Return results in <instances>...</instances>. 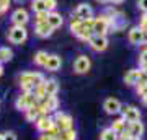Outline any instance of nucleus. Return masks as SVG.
Here are the masks:
<instances>
[{
	"label": "nucleus",
	"instance_id": "7ed1b4c3",
	"mask_svg": "<svg viewBox=\"0 0 147 140\" xmlns=\"http://www.w3.org/2000/svg\"><path fill=\"white\" fill-rule=\"evenodd\" d=\"M34 104H38L36 94L34 93H21L15 101V108L18 109V111H23V113H25L26 109H30L31 106H34Z\"/></svg>",
	"mask_w": 147,
	"mask_h": 140
},
{
	"label": "nucleus",
	"instance_id": "37998d69",
	"mask_svg": "<svg viewBox=\"0 0 147 140\" xmlns=\"http://www.w3.org/2000/svg\"><path fill=\"white\" fill-rule=\"evenodd\" d=\"M0 101H2V99H0Z\"/></svg>",
	"mask_w": 147,
	"mask_h": 140
},
{
	"label": "nucleus",
	"instance_id": "aec40b11",
	"mask_svg": "<svg viewBox=\"0 0 147 140\" xmlns=\"http://www.w3.org/2000/svg\"><path fill=\"white\" fill-rule=\"evenodd\" d=\"M127 132L132 135V137H141L144 134V124H142L141 121H137V122H129L127 124Z\"/></svg>",
	"mask_w": 147,
	"mask_h": 140
},
{
	"label": "nucleus",
	"instance_id": "423d86ee",
	"mask_svg": "<svg viewBox=\"0 0 147 140\" xmlns=\"http://www.w3.org/2000/svg\"><path fill=\"white\" fill-rule=\"evenodd\" d=\"M39 104V108H41L42 114H49V113H56V111H59V99L57 96H46V98L42 99Z\"/></svg>",
	"mask_w": 147,
	"mask_h": 140
},
{
	"label": "nucleus",
	"instance_id": "4be33fe9",
	"mask_svg": "<svg viewBox=\"0 0 147 140\" xmlns=\"http://www.w3.org/2000/svg\"><path fill=\"white\" fill-rule=\"evenodd\" d=\"M11 59H13V51H11L10 47H7V46L0 47V64L10 62Z\"/></svg>",
	"mask_w": 147,
	"mask_h": 140
},
{
	"label": "nucleus",
	"instance_id": "f8f14e48",
	"mask_svg": "<svg viewBox=\"0 0 147 140\" xmlns=\"http://www.w3.org/2000/svg\"><path fill=\"white\" fill-rule=\"evenodd\" d=\"M74 16L79 18V20H88V18H93V10L88 3H80L74 10Z\"/></svg>",
	"mask_w": 147,
	"mask_h": 140
},
{
	"label": "nucleus",
	"instance_id": "f3484780",
	"mask_svg": "<svg viewBox=\"0 0 147 140\" xmlns=\"http://www.w3.org/2000/svg\"><path fill=\"white\" fill-rule=\"evenodd\" d=\"M41 116H44V114H42L39 104H34V106H31L30 109L25 111V117H26V121H30V122H36Z\"/></svg>",
	"mask_w": 147,
	"mask_h": 140
},
{
	"label": "nucleus",
	"instance_id": "4468645a",
	"mask_svg": "<svg viewBox=\"0 0 147 140\" xmlns=\"http://www.w3.org/2000/svg\"><path fill=\"white\" fill-rule=\"evenodd\" d=\"M103 109H105L108 114H118V113H121L123 106H121L119 99L108 98V99H105V103H103Z\"/></svg>",
	"mask_w": 147,
	"mask_h": 140
},
{
	"label": "nucleus",
	"instance_id": "2f4dec72",
	"mask_svg": "<svg viewBox=\"0 0 147 140\" xmlns=\"http://www.w3.org/2000/svg\"><path fill=\"white\" fill-rule=\"evenodd\" d=\"M3 139H5V140H16V135H15V132L8 130V132H5V134H3Z\"/></svg>",
	"mask_w": 147,
	"mask_h": 140
},
{
	"label": "nucleus",
	"instance_id": "58836bf2",
	"mask_svg": "<svg viewBox=\"0 0 147 140\" xmlns=\"http://www.w3.org/2000/svg\"><path fill=\"white\" fill-rule=\"evenodd\" d=\"M96 2H100V3H108L110 0H96Z\"/></svg>",
	"mask_w": 147,
	"mask_h": 140
},
{
	"label": "nucleus",
	"instance_id": "0eeeda50",
	"mask_svg": "<svg viewBox=\"0 0 147 140\" xmlns=\"http://www.w3.org/2000/svg\"><path fill=\"white\" fill-rule=\"evenodd\" d=\"M92 67V60H90L88 56H79V57L75 59V62H74V72L82 75V73H87Z\"/></svg>",
	"mask_w": 147,
	"mask_h": 140
},
{
	"label": "nucleus",
	"instance_id": "72a5a7b5",
	"mask_svg": "<svg viewBox=\"0 0 147 140\" xmlns=\"http://www.w3.org/2000/svg\"><path fill=\"white\" fill-rule=\"evenodd\" d=\"M39 140H56L53 137V135H49V134H41L39 135Z\"/></svg>",
	"mask_w": 147,
	"mask_h": 140
},
{
	"label": "nucleus",
	"instance_id": "b1692460",
	"mask_svg": "<svg viewBox=\"0 0 147 140\" xmlns=\"http://www.w3.org/2000/svg\"><path fill=\"white\" fill-rule=\"evenodd\" d=\"M111 129L115 130L118 135H121L124 130L127 129V127H126V121L123 119V117H121V119H118V121H115V122H113V125H111Z\"/></svg>",
	"mask_w": 147,
	"mask_h": 140
},
{
	"label": "nucleus",
	"instance_id": "6ab92c4d",
	"mask_svg": "<svg viewBox=\"0 0 147 140\" xmlns=\"http://www.w3.org/2000/svg\"><path fill=\"white\" fill-rule=\"evenodd\" d=\"M44 88H46V93L47 96H56L59 91V83L56 78H47L44 80Z\"/></svg>",
	"mask_w": 147,
	"mask_h": 140
},
{
	"label": "nucleus",
	"instance_id": "f03ea898",
	"mask_svg": "<svg viewBox=\"0 0 147 140\" xmlns=\"http://www.w3.org/2000/svg\"><path fill=\"white\" fill-rule=\"evenodd\" d=\"M7 38H8V41L11 44H16V46H20L23 42L28 39V29L25 26H18V25H13L8 29L7 33Z\"/></svg>",
	"mask_w": 147,
	"mask_h": 140
},
{
	"label": "nucleus",
	"instance_id": "9d476101",
	"mask_svg": "<svg viewBox=\"0 0 147 140\" xmlns=\"http://www.w3.org/2000/svg\"><path fill=\"white\" fill-rule=\"evenodd\" d=\"M88 44H90V47H92L95 52H103L106 47H108V38L93 34V36L88 39Z\"/></svg>",
	"mask_w": 147,
	"mask_h": 140
},
{
	"label": "nucleus",
	"instance_id": "f704fd0d",
	"mask_svg": "<svg viewBox=\"0 0 147 140\" xmlns=\"http://www.w3.org/2000/svg\"><path fill=\"white\" fill-rule=\"evenodd\" d=\"M13 2H15L16 5H21V3H25V2H26V0H13Z\"/></svg>",
	"mask_w": 147,
	"mask_h": 140
},
{
	"label": "nucleus",
	"instance_id": "412c9836",
	"mask_svg": "<svg viewBox=\"0 0 147 140\" xmlns=\"http://www.w3.org/2000/svg\"><path fill=\"white\" fill-rule=\"evenodd\" d=\"M47 57H49V54L46 51H38L34 54V57H33V62L36 64L38 67H44L47 62Z\"/></svg>",
	"mask_w": 147,
	"mask_h": 140
},
{
	"label": "nucleus",
	"instance_id": "ea45409f",
	"mask_svg": "<svg viewBox=\"0 0 147 140\" xmlns=\"http://www.w3.org/2000/svg\"><path fill=\"white\" fill-rule=\"evenodd\" d=\"M0 140H5V139H3V134H0Z\"/></svg>",
	"mask_w": 147,
	"mask_h": 140
},
{
	"label": "nucleus",
	"instance_id": "393cba45",
	"mask_svg": "<svg viewBox=\"0 0 147 140\" xmlns=\"http://www.w3.org/2000/svg\"><path fill=\"white\" fill-rule=\"evenodd\" d=\"M61 139L64 140H77V130L74 129H67V130H64V132H61V135H59Z\"/></svg>",
	"mask_w": 147,
	"mask_h": 140
},
{
	"label": "nucleus",
	"instance_id": "f257e3e1",
	"mask_svg": "<svg viewBox=\"0 0 147 140\" xmlns=\"http://www.w3.org/2000/svg\"><path fill=\"white\" fill-rule=\"evenodd\" d=\"M44 75L41 72H23L20 73L18 77V82H20L21 91L23 93H34V90L44 83Z\"/></svg>",
	"mask_w": 147,
	"mask_h": 140
},
{
	"label": "nucleus",
	"instance_id": "9b49d317",
	"mask_svg": "<svg viewBox=\"0 0 147 140\" xmlns=\"http://www.w3.org/2000/svg\"><path fill=\"white\" fill-rule=\"evenodd\" d=\"M142 75H144V70H141V68H132V70H129L124 75V83L129 85V86H136L137 83L141 82Z\"/></svg>",
	"mask_w": 147,
	"mask_h": 140
},
{
	"label": "nucleus",
	"instance_id": "4c0bfd02",
	"mask_svg": "<svg viewBox=\"0 0 147 140\" xmlns=\"http://www.w3.org/2000/svg\"><path fill=\"white\" fill-rule=\"evenodd\" d=\"M2 75H3V65L0 64V77H2Z\"/></svg>",
	"mask_w": 147,
	"mask_h": 140
},
{
	"label": "nucleus",
	"instance_id": "20e7f679",
	"mask_svg": "<svg viewBox=\"0 0 147 140\" xmlns=\"http://www.w3.org/2000/svg\"><path fill=\"white\" fill-rule=\"evenodd\" d=\"M53 119H54V124L59 127L61 132H64V130L72 129L74 127V119L67 114V113H64V111H56L54 116H53Z\"/></svg>",
	"mask_w": 147,
	"mask_h": 140
},
{
	"label": "nucleus",
	"instance_id": "c9c22d12",
	"mask_svg": "<svg viewBox=\"0 0 147 140\" xmlns=\"http://www.w3.org/2000/svg\"><path fill=\"white\" fill-rule=\"evenodd\" d=\"M110 2H113V3H116V5H118V3H123L124 0H110Z\"/></svg>",
	"mask_w": 147,
	"mask_h": 140
},
{
	"label": "nucleus",
	"instance_id": "7c9ffc66",
	"mask_svg": "<svg viewBox=\"0 0 147 140\" xmlns=\"http://www.w3.org/2000/svg\"><path fill=\"white\" fill-rule=\"evenodd\" d=\"M139 28H141V29H142L144 33L147 31V13H144V15H142L141 23H139Z\"/></svg>",
	"mask_w": 147,
	"mask_h": 140
},
{
	"label": "nucleus",
	"instance_id": "e433bc0d",
	"mask_svg": "<svg viewBox=\"0 0 147 140\" xmlns=\"http://www.w3.org/2000/svg\"><path fill=\"white\" fill-rule=\"evenodd\" d=\"M142 103L147 106V94H144V96H142Z\"/></svg>",
	"mask_w": 147,
	"mask_h": 140
},
{
	"label": "nucleus",
	"instance_id": "ddd939ff",
	"mask_svg": "<svg viewBox=\"0 0 147 140\" xmlns=\"http://www.w3.org/2000/svg\"><path fill=\"white\" fill-rule=\"evenodd\" d=\"M127 39H129V42L134 44V46L144 44V31H142L139 26H134V28H131L129 33H127Z\"/></svg>",
	"mask_w": 147,
	"mask_h": 140
},
{
	"label": "nucleus",
	"instance_id": "a19ab883",
	"mask_svg": "<svg viewBox=\"0 0 147 140\" xmlns=\"http://www.w3.org/2000/svg\"><path fill=\"white\" fill-rule=\"evenodd\" d=\"M56 140H64V139H61V137H57V139H56Z\"/></svg>",
	"mask_w": 147,
	"mask_h": 140
},
{
	"label": "nucleus",
	"instance_id": "a211bd4d",
	"mask_svg": "<svg viewBox=\"0 0 147 140\" xmlns=\"http://www.w3.org/2000/svg\"><path fill=\"white\" fill-rule=\"evenodd\" d=\"M47 23H49V26L53 28V29H57V28H61V26L64 25V18L61 13H57V11H51L49 13V18H47Z\"/></svg>",
	"mask_w": 147,
	"mask_h": 140
},
{
	"label": "nucleus",
	"instance_id": "dca6fc26",
	"mask_svg": "<svg viewBox=\"0 0 147 140\" xmlns=\"http://www.w3.org/2000/svg\"><path fill=\"white\" fill-rule=\"evenodd\" d=\"M54 33V29L49 26V23H38V25H34V34H36L38 38H41V39H46V38H49L51 34Z\"/></svg>",
	"mask_w": 147,
	"mask_h": 140
},
{
	"label": "nucleus",
	"instance_id": "5701e85b",
	"mask_svg": "<svg viewBox=\"0 0 147 140\" xmlns=\"http://www.w3.org/2000/svg\"><path fill=\"white\" fill-rule=\"evenodd\" d=\"M118 139H119V135L116 134L111 127L103 129L101 130V134H100V140H118Z\"/></svg>",
	"mask_w": 147,
	"mask_h": 140
},
{
	"label": "nucleus",
	"instance_id": "473e14b6",
	"mask_svg": "<svg viewBox=\"0 0 147 140\" xmlns=\"http://www.w3.org/2000/svg\"><path fill=\"white\" fill-rule=\"evenodd\" d=\"M137 5H139V8H141L144 13H147V0H139Z\"/></svg>",
	"mask_w": 147,
	"mask_h": 140
},
{
	"label": "nucleus",
	"instance_id": "6e6552de",
	"mask_svg": "<svg viewBox=\"0 0 147 140\" xmlns=\"http://www.w3.org/2000/svg\"><path fill=\"white\" fill-rule=\"evenodd\" d=\"M121 114H123V119L126 121L127 124L129 122H137L141 121V111L136 108V106H124L121 109Z\"/></svg>",
	"mask_w": 147,
	"mask_h": 140
},
{
	"label": "nucleus",
	"instance_id": "39448f33",
	"mask_svg": "<svg viewBox=\"0 0 147 140\" xmlns=\"http://www.w3.org/2000/svg\"><path fill=\"white\" fill-rule=\"evenodd\" d=\"M10 21H11V25L26 26V25H28V21H30V13H28L26 8H23V7H18V8H15V10L11 11Z\"/></svg>",
	"mask_w": 147,
	"mask_h": 140
},
{
	"label": "nucleus",
	"instance_id": "c756f323",
	"mask_svg": "<svg viewBox=\"0 0 147 140\" xmlns=\"http://www.w3.org/2000/svg\"><path fill=\"white\" fill-rule=\"evenodd\" d=\"M46 3V10L51 13V11H56V7H57V0H44Z\"/></svg>",
	"mask_w": 147,
	"mask_h": 140
},
{
	"label": "nucleus",
	"instance_id": "2eb2a0df",
	"mask_svg": "<svg viewBox=\"0 0 147 140\" xmlns=\"http://www.w3.org/2000/svg\"><path fill=\"white\" fill-rule=\"evenodd\" d=\"M61 67H62V59L59 57L57 54H49L44 68H46L47 72H57Z\"/></svg>",
	"mask_w": 147,
	"mask_h": 140
},
{
	"label": "nucleus",
	"instance_id": "a878e982",
	"mask_svg": "<svg viewBox=\"0 0 147 140\" xmlns=\"http://www.w3.org/2000/svg\"><path fill=\"white\" fill-rule=\"evenodd\" d=\"M31 8H33L34 13H39V11L46 10V3H44V0H33L31 2Z\"/></svg>",
	"mask_w": 147,
	"mask_h": 140
},
{
	"label": "nucleus",
	"instance_id": "bb28decb",
	"mask_svg": "<svg viewBox=\"0 0 147 140\" xmlns=\"http://www.w3.org/2000/svg\"><path fill=\"white\" fill-rule=\"evenodd\" d=\"M47 18H49V11L47 10L39 11V13H34V25H38V23H46Z\"/></svg>",
	"mask_w": 147,
	"mask_h": 140
},
{
	"label": "nucleus",
	"instance_id": "79ce46f5",
	"mask_svg": "<svg viewBox=\"0 0 147 140\" xmlns=\"http://www.w3.org/2000/svg\"><path fill=\"white\" fill-rule=\"evenodd\" d=\"M118 140H121V139H118Z\"/></svg>",
	"mask_w": 147,
	"mask_h": 140
},
{
	"label": "nucleus",
	"instance_id": "1a4fd4ad",
	"mask_svg": "<svg viewBox=\"0 0 147 140\" xmlns=\"http://www.w3.org/2000/svg\"><path fill=\"white\" fill-rule=\"evenodd\" d=\"M36 124V129H38V132H41V134H46V132H49V130L53 129L54 125V119H53V116H49V114H44V116H41L39 119L34 122Z\"/></svg>",
	"mask_w": 147,
	"mask_h": 140
},
{
	"label": "nucleus",
	"instance_id": "c85d7f7f",
	"mask_svg": "<svg viewBox=\"0 0 147 140\" xmlns=\"http://www.w3.org/2000/svg\"><path fill=\"white\" fill-rule=\"evenodd\" d=\"M10 3H11V0H0V16L8 11V8H10Z\"/></svg>",
	"mask_w": 147,
	"mask_h": 140
},
{
	"label": "nucleus",
	"instance_id": "cd10ccee",
	"mask_svg": "<svg viewBox=\"0 0 147 140\" xmlns=\"http://www.w3.org/2000/svg\"><path fill=\"white\" fill-rule=\"evenodd\" d=\"M139 68L144 70V72H147V47L141 52V56H139Z\"/></svg>",
	"mask_w": 147,
	"mask_h": 140
}]
</instances>
